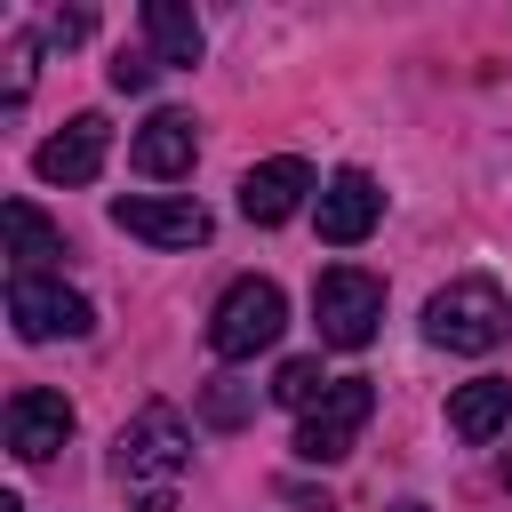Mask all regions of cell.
Returning a JSON list of instances; mask_svg holds the SVG:
<instances>
[{"mask_svg": "<svg viewBox=\"0 0 512 512\" xmlns=\"http://www.w3.org/2000/svg\"><path fill=\"white\" fill-rule=\"evenodd\" d=\"M0 512H24V496H8V488H0Z\"/></svg>", "mask_w": 512, "mask_h": 512, "instance_id": "obj_22", "label": "cell"}, {"mask_svg": "<svg viewBox=\"0 0 512 512\" xmlns=\"http://www.w3.org/2000/svg\"><path fill=\"white\" fill-rule=\"evenodd\" d=\"M200 416H208V424H224V432H232V424H248V416H256V384L216 376V384L200 392Z\"/></svg>", "mask_w": 512, "mask_h": 512, "instance_id": "obj_16", "label": "cell"}, {"mask_svg": "<svg viewBox=\"0 0 512 512\" xmlns=\"http://www.w3.org/2000/svg\"><path fill=\"white\" fill-rule=\"evenodd\" d=\"M128 160H136V176H152V184L192 176V160H200V128H192V112H152V120L128 136Z\"/></svg>", "mask_w": 512, "mask_h": 512, "instance_id": "obj_11", "label": "cell"}, {"mask_svg": "<svg viewBox=\"0 0 512 512\" xmlns=\"http://www.w3.org/2000/svg\"><path fill=\"white\" fill-rule=\"evenodd\" d=\"M112 224H120L128 240H152V248H200V240L216 232L208 208L184 200V192H120V200H112Z\"/></svg>", "mask_w": 512, "mask_h": 512, "instance_id": "obj_7", "label": "cell"}, {"mask_svg": "<svg viewBox=\"0 0 512 512\" xmlns=\"http://www.w3.org/2000/svg\"><path fill=\"white\" fill-rule=\"evenodd\" d=\"M368 416H376V384H368V376H336V384L304 408V424H296V456H304V464H344L352 440L368 432Z\"/></svg>", "mask_w": 512, "mask_h": 512, "instance_id": "obj_5", "label": "cell"}, {"mask_svg": "<svg viewBox=\"0 0 512 512\" xmlns=\"http://www.w3.org/2000/svg\"><path fill=\"white\" fill-rule=\"evenodd\" d=\"M392 512H432V504H416V496H408V504H392Z\"/></svg>", "mask_w": 512, "mask_h": 512, "instance_id": "obj_23", "label": "cell"}, {"mask_svg": "<svg viewBox=\"0 0 512 512\" xmlns=\"http://www.w3.org/2000/svg\"><path fill=\"white\" fill-rule=\"evenodd\" d=\"M328 384H336V376H320V360H280V376H272V400H280V408H312Z\"/></svg>", "mask_w": 512, "mask_h": 512, "instance_id": "obj_17", "label": "cell"}, {"mask_svg": "<svg viewBox=\"0 0 512 512\" xmlns=\"http://www.w3.org/2000/svg\"><path fill=\"white\" fill-rule=\"evenodd\" d=\"M136 512H176V488H144V496H136Z\"/></svg>", "mask_w": 512, "mask_h": 512, "instance_id": "obj_21", "label": "cell"}, {"mask_svg": "<svg viewBox=\"0 0 512 512\" xmlns=\"http://www.w3.org/2000/svg\"><path fill=\"white\" fill-rule=\"evenodd\" d=\"M8 320L24 344H48V336H88L96 328V304L48 272H8Z\"/></svg>", "mask_w": 512, "mask_h": 512, "instance_id": "obj_6", "label": "cell"}, {"mask_svg": "<svg viewBox=\"0 0 512 512\" xmlns=\"http://www.w3.org/2000/svg\"><path fill=\"white\" fill-rule=\"evenodd\" d=\"M304 192H312V168H304L296 152L256 160V168L240 176V216H248V224H288V216L304 208Z\"/></svg>", "mask_w": 512, "mask_h": 512, "instance_id": "obj_12", "label": "cell"}, {"mask_svg": "<svg viewBox=\"0 0 512 512\" xmlns=\"http://www.w3.org/2000/svg\"><path fill=\"white\" fill-rule=\"evenodd\" d=\"M104 152H112L104 112H72V120L32 152V168H40V184H96V176H104Z\"/></svg>", "mask_w": 512, "mask_h": 512, "instance_id": "obj_8", "label": "cell"}, {"mask_svg": "<svg viewBox=\"0 0 512 512\" xmlns=\"http://www.w3.org/2000/svg\"><path fill=\"white\" fill-rule=\"evenodd\" d=\"M88 32H96V16H88V8H56V16H48V40H56V48H80Z\"/></svg>", "mask_w": 512, "mask_h": 512, "instance_id": "obj_19", "label": "cell"}, {"mask_svg": "<svg viewBox=\"0 0 512 512\" xmlns=\"http://www.w3.org/2000/svg\"><path fill=\"white\" fill-rule=\"evenodd\" d=\"M24 88H32V32H16V40H8V104H16Z\"/></svg>", "mask_w": 512, "mask_h": 512, "instance_id": "obj_20", "label": "cell"}, {"mask_svg": "<svg viewBox=\"0 0 512 512\" xmlns=\"http://www.w3.org/2000/svg\"><path fill=\"white\" fill-rule=\"evenodd\" d=\"M0 216H8V256H16V272H48V264L64 256V232H56L32 200H8Z\"/></svg>", "mask_w": 512, "mask_h": 512, "instance_id": "obj_15", "label": "cell"}, {"mask_svg": "<svg viewBox=\"0 0 512 512\" xmlns=\"http://www.w3.org/2000/svg\"><path fill=\"white\" fill-rule=\"evenodd\" d=\"M280 328H288V296H280V280H232L224 296H216V312H208V352L216 360H256L264 344H280Z\"/></svg>", "mask_w": 512, "mask_h": 512, "instance_id": "obj_3", "label": "cell"}, {"mask_svg": "<svg viewBox=\"0 0 512 512\" xmlns=\"http://www.w3.org/2000/svg\"><path fill=\"white\" fill-rule=\"evenodd\" d=\"M192 464V432H184V416L176 408H144V416H128L120 424V440H112V480L128 488V496H144V488H176V472Z\"/></svg>", "mask_w": 512, "mask_h": 512, "instance_id": "obj_1", "label": "cell"}, {"mask_svg": "<svg viewBox=\"0 0 512 512\" xmlns=\"http://www.w3.org/2000/svg\"><path fill=\"white\" fill-rule=\"evenodd\" d=\"M504 328H512V304H504V288L480 280V272L448 280V288L424 304V336H432L440 352H496Z\"/></svg>", "mask_w": 512, "mask_h": 512, "instance_id": "obj_2", "label": "cell"}, {"mask_svg": "<svg viewBox=\"0 0 512 512\" xmlns=\"http://www.w3.org/2000/svg\"><path fill=\"white\" fill-rule=\"evenodd\" d=\"M504 424H512V376H472V384L448 392V432H456V440L480 448V440H496Z\"/></svg>", "mask_w": 512, "mask_h": 512, "instance_id": "obj_13", "label": "cell"}, {"mask_svg": "<svg viewBox=\"0 0 512 512\" xmlns=\"http://www.w3.org/2000/svg\"><path fill=\"white\" fill-rule=\"evenodd\" d=\"M64 440H72V400L48 392V384H24V392L8 400V448H16L24 464H48Z\"/></svg>", "mask_w": 512, "mask_h": 512, "instance_id": "obj_10", "label": "cell"}, {"mask_svg": "<svg viewBox=\"0 0 512 512\" xmlns=\"http://www.w3.org/2000/svg\"><path fill=\"white\" fill-rule=\"evenodd\" d=\"M376 216H384V192H376L368 168H336V176L320 184V240H328V248H360V240L376 232Z\"/></svg>", "mask_w": 512, "mask_h": 512, "instance_id": "obj_9", "label": "cell"}, {"mask_svg": "<svg viewBox=\"0 0 512 512\" xmlns=\"http://www.w3.org/2000/svg\"><path fill=\"white\" fill-rule=\"evenodd\" d=\"M152 72H160L152 56H128V48L112 56V88H120V96H144V88H152Z\"/></svg>", "mask_w": 512, "mask_h": 512, "instance_id": "obj_18", "label": "cell"}, {"mask_svg": "<svg viewBox=\"0 0 512 512\" xmlns=\"http://www.w3.org/2000/svg\"><path fill=\"white\" fill-rule=\"evenodd\" d=\"M504 488H512V456H504Z\"/></svg>", "mask_w": 512, "mask_h": 512, "instance_id": "obj_24", "label": "cell"}, {"mask_svg": "<svg viewBox=\"0 0 512 512\" xmlns=\"http://www.w3.org/2000/svg\"><path fill=\"white\" fill-rule=\"evenodd\" d=\"M312 320H320V344L360 352V344L376 336V320H384V280L360 272V264H328V272L312 280Z\"/></svg>", "mask_w": 512, "mask_h": 512, "instance_id": "obj_4", "label": "cell"}, {"mask_svg": "<svg viewBox=\"0 0 512 512\" xmlns=\"http://www.w3.org/2000/svg\"><path fill=\"white\" fill-rule=\"evenodd\" d=\"M144 32H152V64H200L208 32L184 0H144Z\"/></svg>", "mask_w": 512, "mask_h": 512, "instance_id": "obj_14", "label": "cell"}]
</instances>
